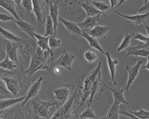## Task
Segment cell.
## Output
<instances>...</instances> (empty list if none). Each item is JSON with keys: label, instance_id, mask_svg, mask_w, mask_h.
Instances as JSON below:
<instances>
[{"label": "cell", "instance_id": "277c9868", "mask_svg": "<svg viewBox=\"0 0 149 119\" xmlns=\"http://www.w3.org/2000/svg\"><path fill=\"white\" fill-rule=\"evenodd\" d=\"M74 87L69 84L55 81L49 83L47 93L61 106L71 97V92L74 90Z\"/></svg>", "mask_w": 149, "mask_h": 119}, {"label": "cell", "instance_id": "2e32d148", "mask_svg": "<svg viewBox=\"0 0 149 119\" xmlns=\"http://www.w3.org/2000/svg\"><path fill=\"white\" fill-rule=\"evenodd\" d=\"M43 77L40 76L35 83L31 85L27 93L25 95V98L22 104L21 107H23L25 105L28 103L29 100L37 96L41 87L42 82L43 81Z\"/></svg>", "mask_w": 149, "mask_h": 119}, {"label": "cell", "instance_id": "4316f807", "mask_svg": "<svg viewBox=\"0 0 149 119\" xmlns=\"http://www.w3.org/2000/svg\"><path fill=\"white\" fill-rule=\"evenodd\" d=\"M81 6L86 12L87 15L86 17L94 16L99 14L102 15V13L100 11L97 9L92 3H89L88 1L82 3Z\"/></svg>", "mask_w": 149, "mask_h": 119}, {"label": "cell", "instance_id": "9c48e42d", "mask_svg": "<svg viewBox=\"0 0 149 119\" xmlns=\"http://www.w3.org/2000/svg\"><path fill=\"white\" fill-rule=\"evenodd\" d=\"M116 13L120 16L126 19L127 22L141 26H143L149 22V11L143 14L139 13V15L133 16L125 15L117 11H116Z\"/></svg>", "mask_w": 149, "mask_h": 119}, {"label": "cell", "instance_id": "44dd1931", "mask_svg": "<svg viewBox=\"0 0 149 119\" xmlns=\"http://www.w3.org/2000/svg\"><path fill=\"white\" fill-rule=\"evenodd\" d=\"M13 22H14L17 25L19 28L22 31L26 33V34L29 35L32 39H35L33 34L35 33V30L36 29V27L33 26V25L30 24V23L26 22L22 19L20 20H17L15 19L13 20Z\"/></svg>", "mask_w": 149, "mask_h": 119}, {"label": "cell", "instance_id": "74e56055", "mask_svg": "<svg viewBox=\"0 0 149 119\" xmlns=\"http://www.w3.org/2000/svg\"><path fill=\"white\" fill-rule=\"evenodd\" d=\"M84 59L89 63H92L97 59V55L91 51H86L84 54Z\"/></svg>", "mask_w": 149, "mask_h": 119}, {"label": "cell", "instance_id": "1f68e13d", "mask_svg": "<svg viewBox=\"0 0 149 119\" xmlns=\"http://www.w3.org/2000/svg\"><path fill=\"white\" fill-rule=\"evenodd\" d=\"M134 35L135 33H133L132 34L126 33L125 35L123 40L121 42V44L117 49V51L119 52L125 49L126 50L127 48L129 47L131 42L133 41V38Z\"/></svg>", "mask_w": 149, "mask_h": 119}, {"label": "cell", "instance_id": "6da1fadb", "mask_svg": "<svg viewBox=\"0 0 149 119\" xmlns=\"http://www.w3.org/2000/svg\"><path fill=\"white\" fill-rule=\"evenodd\" d=\"M49 57H51L50 52L42 51L38 47L31 57L30 66L25 71V74L31 77L40 70H45L50 72L53 71L55 60L51 58L49 59Z\"/></svg>", "mask_w": 149, "mask_h": 119}, {"label": "cell", "instance_id": "d590c367", "mask_svg": "<svg viewBox=\"0 0 149 119\" xmlns=\"http://www.w3.org/2000/svg\"><path fill=\"white\" fill-rule=\"evenodd\" d=\"M79 119H97L96 115L95 114L93 109H90V107L84 110L83 113L79 115Z\"/></svg>", "mask_w": 149, "mask_h": 119}, {"label": "cell", "instance_id": "ffe728a7", "mask_svg": "<svg viewBox=\"0 0 149 119\" xmlns=\"http://www.w3.org/2000/svg\"><path fill=\"white\" fill-rule=\"evenodd\" d=\"M107 89L110 90L113 94V104L120 105V104H128L129 103L125 99L123 93L125 89L120 88H111L107 86Z\"/></svg>", "mask_w": 149, "mask_h": 119}, {"label": "cell", "instance_id": "7a4b0ae2", "mask_svg": "<svg viewBox=\"0 0 149 119\" xmlns=\"http://www.w3.org/2000/svg\"><path fill=\"white\" fill-rule=\"evenodd\" d=\"M101 63L99 62L93 71L77 76V87L81 96V107L90 96L94 83L101 72Z\"/></svg>", "mask_w": 149, "mask_h": 119}, {"label": "cell", "instance_id": "ee69618b", "mask_svg": "<svg viewBox=\"0 0 149 119\" xmlns=\"http://www.w3.org/2000/svg\"><path fill=\"white\" fill-rule=\"evenodd\" d=\"M53 71L57 75H59L61 73V70L58 66H56L54 68Z\"/></svg>", "mask_w": 149, "mask_h": 119}, {"label": "cell", "instance_id": "5bb4252c", "mask_svg": "<svg viewBox=\"0 0 149 119\" xmlns=\"http://www.w3.org/2000/svg\"><path fill=\"white\" fill-rule=\"evenodd\" d=\"M145 43L141 42L139 45L135 47H129L126 49L127 53L125 58L133 55L135 57L141 56L147 57L149 55V49Z\"/></svg>", "mask_w": 149, "mask_h": 119}, {"label": "cell", "instance_id": "8fae6325", "mask_svg": "<svg viewBox=\"0 0 149 119\" xmlns=\"http://www.w3.org/2000/svg\"><path fill=\"white\" fill-rule=\"evenodd\" d=\"M33 11L36 17L37 22L39 27H42L46 22V13L44 6L41 0H32Z\"/></svg>", "mask_w": 149, "mask_h": 119}, {"label": "cell", "instance_id": "9a60e30c", "mask_svg": "<svg viewBox=\"0 0 149 119\" xmlns=\"http://www.w3.org/2000/svg\"><path fill=\"white\" fill-rule=\"evenodd\" d=\"M142 64L143 61L139 60L138 61L137 64L134 67H130L128 65H126V70L128 72L129 74L128 81L125 87L126 93H128L130 86L132 85L135 79H136L137 76L139 74L140 68Z\"/></svg>", "mask_w": 149, "mask_h": 119}, {"label": "cell", "instance_id": "11a10c76", "mask_svg": "<svg viewBox=\"0 0 149 119\" xmlns=\"http://www.w3.org/2000/svg\"><path fill=\"white\" fill-rule=\"evenodd\" d=\"M147 49H149V48H148Z\"/></svg>", "mask_w": 149, "mask_h": 119}, {"label": "cell", "instance_id": "8992f818", "mask_svg": "<svg viewBox=\"0 0 149 119\" xmlns=\"http://www.w3.org/2000/svg\"><path fill=\"white\" fill-rule=\"evenodd\" d=\"M107 85L102 79L101 72H100L93 85L89 100H88V107H90L92 103L96 102L99 99L102 93L107 89Z\"/></svg>", "mask_w": 149, "mask_h": 119}, {"label": "cell", "instance_id": "30bf717a", "mask_svg": "<svg viewBox=\"0 0 149 119\" xmlns=\"http://www.w3.org/2000/svg\"><path fill=\"white\" fill-rule=\"evenodd\" d=\"M58 20L64 25L67 31L70 33L72 40L77 41L79 38L82 37V31L77 23L65 20L60 17H58Z\"/></svg>", "mask_w": 149, "mask_h": 119}, {"label": "cell", "instance_id": "681fc988", "mask_svg": "<svg viewBox=\"0 0 149 119\" xmlns=\"http://www.w3.org/2000/svg\"><path fill=\"white\" fill-rule=\"evenodd\" d=\"M146 30L147 34H148V37L149 38V26H146Z\"/></svg>", "mask_w": 149, "mask_h": 119}, {"label": "cell", "instance_id": "83f0119b", "mask_svg": "<svg viewBox=\"0 0 149 119\" xmlns=\"http://www.w3.org/2000/svg\"><path fill=\"white\" fill-rule=\"evenodd\" d=\"M91 3L99 10L102 13V15H107L112 11L111 5L106 1H94Z\"/></svg>", "mask_w": 149, "mask_h": 119}, {"label": "cell", "instance_id": "836d02e7", "mask_svg": "<svg viewBox=\"0 0 149 119\" xmlns=\"http://www.w3.org/2000/svg\"><path fill=\"white\" fill-rule=\"evenodd\" d=\"M139 109V111H132L130 110L125 109L127 111H129L130 113L133 114L135 116L137 117V119H149V111L144 110L143 109L139 107H137Z\"/></svg>", "mask_w": 149, "mask_h": 119}, {"label": "cell", "instance_id": "5b68a950", "mask_svg": "<svg viewBox=\"0 0 149 119\" xmlns=\"http://www.w3.org/2000/svg\"><path fill=\"white\" fill-rule=\"evenodd\" d=\"M77 90L78 88L77 87L69 99L57 109L50 119H67L72 118V116H74V115L76 116L74 100Z\"/></svg>", "mask_w": 149, "mask_h": 119}, {"label": "cell", "instance_id": "ac0fdd59", "mask_svg": "<svg viewBox=\"0 0 149 119\" xmlns=\"http://www.w3.org/2000/svg\"><path fill=\"white\" fill-rule=\"evenodd\" d=\"M110 28L107 26H101L98 25L92 30L86 33L91 36L96 38H105Z\"/></svg>", "mask_w": 149, "mask_h": 119}, {"label": "cell", "instance_id": "c3c4849f", "mask_svg": "<svg viewBox=\"0 0 149 119\" xmlns=\"http://www.w3.org/2000/svg\"><path fill=\"white\" fill-rule=\"evenodd\" d=\"M5 72H6V71H5V70L0 68V77H1V75H2V74L4 73Z\"/></svg>", "mask_w": 149, "mask_h": 119}, {"label": "cell", "instance_id": "8d00e7d4", "mask_svg": "<svg viewBox=\"0 0 149 119\" xmlns=\"http://www.w3.org/2000/svg\"><path fill=\"white\" fill-rule=\"evenodd\" d=\"M61 46V40L58 39L55 35L49 36V46L52 51H54Z\"/></svg>", "mask_w": 149, "mask_h": 119}, {"label": "cell", "instance_id": "7bdbcfd3", "mask_svg": "<svg viewBox=\"0 0 149 119\" xmlns=\"http://www.w3.org/2000/svg\"><path fill=\"white\" fill-rule=\"evenodd\" d=\"M109 1H110V4L111 5L112 10L113 9L115 8V7L118 4V0H109Z\"/></svg>", "mask_w": 149, "mask_h": 119}, {"label": "cell", "instance_id": "52a82bcc", "mask_svg": "<svg viewBox=\"0 0 149 119\" xmlns=\"http://www.w3.org/2000/svg\"><path fill=\"white\" fill-rule=\"evenodd\" d=\"M75 57L76 56L74 54L68 52L65 50H63L59 58L54 62L53 67V69L54 67L58 66L63 67L68 71H71L72 70V63Z\"/></svg>", "mask_w": 149, "mask_h": 119}, {"label": "cell", "instance_id": "d4e9b609", "mask_svg": "<svg viewBox=\"0 0 149 119\" xmlns=\"http://www.w3.org/2000/svg\"><path fill=\"white\" fill-rule=\"evenodd\" d=\"M82 37L86 39V40L88 41V44H89L88 46L86 48L88 49L89 48H93L95 49H96V50H97L98 51L100 52L102 54L105 55V52H104V51L103 50V49L102 48L101 46L100 45L97 38L91 36L84 32H82Z\"/></svg>", "mask_w": 149, "mask_h": 119}, {"label": "cell", "instance_id": "db71d44e", "mask_svg": "<svg viewBox=\"0 0 149 119\" xmlns=\"http://www.w3.org/2000/svg\"><path fill=\"white\" fill-rule=\"evenodd\" d=\"M5 98V97H3V96H0V100Z\"/></svg>", "mask_w": 149, "mask_h": 119}, {"label": "cell", "instance_id": "f1b7e54d", "mask_svg": "<svg viewBox=\"0 0 149 119\" xmlns=\"http://www.w3.org/2000/svg\"><path fill=\"white\" fill-rule=\"evenodd\" d=\"M17 64L9 58L6 54V57L3 61L0 62V68L4 70L12 71L17 67Z\"/></svg>", "mask_w": 149, "mask_h": 119}, {"label": "cell", "instance_id": "d6986e66", "mask_svg": "<svg viewBox=\"0 0 149 119\" xmlns=\"http://www.w3.org/2000/svg\"><path fill=\"white\" fill-rule=\"evenodd\" d=\"M4 81L7 88L13 96H16L20 91V84L17 79L12 78H1Z\"/></svg>", "mask_w": 149, "mask_h": 119}, {"label": "cell", "instance_id": "4dcf8cb0", "mask_svg": "<svg viewBox=\"0 0 149 119\" xmlns=\"http://www.w3.org/2000/svg\"><path fill=\"white\" fill-rule=\"evenodd\" d=\"M120 105H116L113 103L111 108L108 111L106 115L104 117H101V119H118L119 114Z\"/></svg>", "mask_w": 149, "mask_h": 119}, {"label": "cell", "instance_id": "3957f363", "mask_svg": "<svg viewBox=\"0 0 149 119\" xmlns=\"http://www.w3.org/2000/svg\"><path fill=\"white\" fill-rule=\"evenodd\" d=\"M60 105L55 100L43 101L36 96L28 102L27 109L31 116L33 118H50L51 108L58 109Z\"/></svg>", "mask_w": 149, "mask_h": 119}, {"label": "cell", "instance_id": "f907efd6", "mask_svg": "<svg viewBox=\"0 0 149 119\" xmlns=\"http://www.w3.org/2000/svg\"><path fill=\"white\" fill-rule=\"evenodd\" d=\"M3 110H0V119L2 118V114H3Z\"/></svg>", "mask_w": 149, "mask_h": 119}, {"label": "cell", "instance_id": "ba28073f", "mask_svg": "<svg viewBox=\"0 0 149 119\" xmlns=\"http://www.w3.org/2000/svg\"><path fill=\"white\" fill-rule=\"evenodd\" d=\"M38 46L36 42L33 40L21 42L20 50L25 63H27L31 59L32 55L35 52Z\"/></svg>", "mask_w": 149, "mask_h": 119}, {"label": "cell", "instance_id": "f5cc1de1", "mask_svg": "<svg viewBox=\"0 0 149 119\" xmlns=\"http://www.w3.org/2000/svg\"><path fill=\"white\" fill-rule=\"evenodd\" d=\"M148 1V0H143L144 4H146Z\"/></svg>", "mask_w": 149, "mask_h": 119}, {"label": "cell", "instance_id": "7dc6e473", "mask_svg": "<svg viewBox=\"0 0 149 119\" xmlns=\"http://www.w3.org/2000/svg\"><path fill=\"white\" fill-rule=\"evenodd\" d=\"M147 59H148V62H147V64L145 66L143 67V68L145 69L148 70L149 71V55L147 57Z\"/></svg>", "mask_w": 149, "mask_h": 119}, {"label": "cell", "instance_id": "7402d4cb", "mask_svg": "<svg viewBox=\"0 0 149 119\" xmlns=\"http://www.w3.org/2000/svg\"><path fill=\"white\" fill-rule=\"evenodd\" d=\"M48 4L50 6V16L53 22L55 35L56 36L57 29L58 27L59 26L58 22V4L57 2H55L54 4H53L51 0H50V2Z\"/></svg>", "mask_w": 149, "mask_h": 119}, {"label": "cell", "instance_id": "484cf974", "mask_svg": "<svg viewBox=\"0 0 149 119\" xmlns=\"http://www.w3.org/2000/svg\"><path fill=\"white\" fill-rule=\"evenodd\" d=\"M25 98V95L18 98H10L6 100H0V110L8 109L20 102L23 101Z\"/></svg>", "mask_w": 149, "mask_h": 119}, {"label": "cell", "instance_id": "b9f144b4", "mask_svg": "<svg viewBox=\"0 0 149 119\" xmlns=\"http://www.w3.org/2000/svg\"><path fill=\"white\" fill-rule=\"evenodd\" d=\"M15 19V18L6 15L5 13H0V21H1V22H7L9 21H13Z\"/></svg>", "mask_w": 149, "mask_h": 119}, {"label": "cell", "instance_id": "7c38bea8", "mask_svg": "<svg viewBox=\"0 0 149 119\" xmlns=\"http://www.w3.org/2000/svg\"><path fill=\"white\" fill-rule=\"evenodd\" d=\"M21 42H15L9 40H5L4 42V49L6 54L9 56L11 60L18 64L17 49L20 48Z\"/></svg>", "mask_w": 149, "mask_h": 119}, {"label": "cell", "instance_id": "bcb514c9", "mask_svg": "<svg viewBox=\"0 0 149 119\" xmlns=\"http://www.w3.org/2000/svg\"><path fill=\"white\" fill-rule=\"evenodd\" d=\"M127 1H128V0H120L118 2V4H117V6H116L115 7V8H118L119 7H120L123 6Z\"/></svg>", "mask_w": 149, "mask_h": 119}, {"label": "cell", "instance_id": "f35d334b", "mask_svg": "<svg viewBox=\"0 0 149 119\" xmlns=\"http://www.w3.org/2000/svg\"><path fill=\"white\" fill-rule=\"evenodd\" d=\"M22 6L27 15H31V12L33 11L32 0H22Z\"/></svg>", "mask_w": 149, "mask_h": 119}, {"label": "cell", "instance_id": "9f6ffc18", "mask_svg": "<svg viewBox=\"0 0 149 119\" xmlns=\"http://www.w3.org/2000/svg\"><path fill=\"white\" fill-rule=\"evenodd\" d=\"M148 1H149V0H148Z\"/></svg>", "mask_w": 149, "mask_h": 119}, {"label": "cell", "instance_id": "f546056e", "mask_svg": "<svg viewBox=\"0 0 149 119\" xmlns=\"http://www.w3.org/2000/svg\"><path fill=\"white\" fill-rule=\"evenodd\" d=\"M0 34L6 40L15 42H21L23 41V39L18 37L12 33L4 29L0 26Z\"/></svg>", "mask_w": 149, "mask_h": 119}, {"label": "cell", "instance_id": "f6af8a7d", "mask_svg": "<svg viewBox=\"0 0 149 119\" xmlns=\"http://www.w3.org/2000/svg\"><path fill=\"white\" fill-rule=\"evenodd\" d=\"M13 1L15 4H16L18 6L20 10H21L22 2V0H13Z\"/></svg>", "mask_w": 149, "mask_h": 119}, {"label": "cell", "instance_id": "d6a6232c", "mask_svg": "<svg viewBox=\"0 0 149 119\" xmlns=\"http://www.w3.org/2000/svg\"><path fill=\"white\" fill-rule=\"evenodd\" d=\"M45 26H46V32L44 33V36H50L55 35L56 36L55 31H54L53 22L50 15L47 17V19L45 22Z\"/></svg>", "mask_w": 149, "mask_h": 119}, {"label": "cell", "instance_id": "4fadbf2b", "mask_svg": "<svg viewBox=\"0 0 149 119\" xmlns=\"http://www.w3.org/2000/svg\"><path fill=\"white\" fill-rule=\"evenodd\" d=\"M101 15L99 14L94 16L86 17V19L83 22L77 23V24L81 29L82 31L88 32L95 27L100 25L101 22L100 18Z\"/></svg>", "mask_w": 149, "mask_h": 119}, {"label": "cell", "instance_id": "e575fe53", "mask_svg": "<svg viewBox=\"0 0 149 119\" xmlns=\"http://www.w3.org/2000/svg\"><path fill=\"white\" fill-rule=\"evenodd\" d=\"M12 94L7 88L6 84L2 78L0 77V96H3L5 98H11Z\"/></svg>", "mask_w": 149, "mask_h": 119}, {"label": "cell", "instance_id": "816d5d0a", "mask_svg": "<svg viewBox=\"0 0 149 119\" xmlns=\"http://www.w3.org/2000/svg\"><path fill=\"white\" fill-rule=\"evenodd\" d=\"M44 1L47 4H49V2H50V0H44Z\"/></svg>", "mask_w": 149, "mask_h": 119}, {"label": "cell", "instance_id": "603a6c76", "mask_svg": "<svg viewBox=\"0 0 149 119\" xmlns=\"http://www.w3.org/2000/svg\"><path fill=\"white\" fill-rule=\"evenodd\" d=\"M13 0H0V6L9 12L17 20H21L17 15Z\"/></svg>", "mask_w": 149, "mask_h": 119}, {"label": "cell", "instance_id": "cb8c5ba5", "mask_svg": "<svg viewBox=\"0 0 149 119\" xmlns=\"http://www.w3.org/2000/svg\"><path fill=\"white\" fill-rule=\"evenodd\" d=\"M107 58L108 67L109 68V72L111 75V79L115 85H117V83L115 80V72H116V66L118 64V62L117 59H112L111 54L108 51L105 52V54Z\"/></svg>", "mask_w": 149, "mask_h": 119}, {"label": "cell", "instance_id": "ab89813d", "mask_svg": "<svg viewBox=\"0 0 149 119\" xmlns=\"http://www.w3.org/2000/svg\"><path fill=\"white\" fill-rule=\"evenodd\" d=\"M134 40H138L139 41L143 42L146 44L148 48H149V38L146 37L143 34L139 33H135L134 36L133 38V41Z\"/></svg>", "mask_w": 149, "mask_h": 119}, {"label": "cell", "instance_id": "e0dca14e", "mask_svg": "<svg viewBox=\"0 0 149 119\" xmlns=\"http://www.w3.org/2000/svg\"><path fill=\"white\" fill-rule=\"evenodd\" d=\"M33 36L35 38H36L37 41L36 43L38 46L43 51H49L51 53V58L52 60H55V57L54 55V51L51 50L49 46V36H42L40 34L35 33Z\"/></svg>", "mask_w": 149, "mask_h": 119}, {"label": "cell", "instance_id": "60d3db41", "mask_svg": "<svg viewBox=\"0 0 149 119\" xmlns=\"http://www.w3.org/2000/svg\"><path fill=\"white\" fill-rule=\"evenodd\" d=\"M149 11V1H147L146 4H144V6L141 7L140 9L133 13V15H135L137 13H144Z\"/></svg>", "mask_w": 149, "mask_h": 119}]
</instances>
